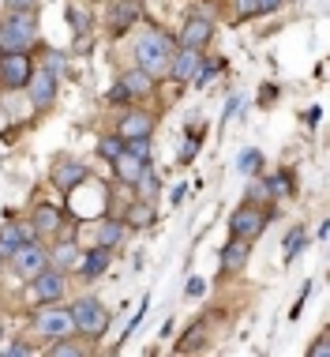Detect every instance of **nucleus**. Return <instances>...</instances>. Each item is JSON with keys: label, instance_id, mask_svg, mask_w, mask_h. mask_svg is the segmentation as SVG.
<instances>
[{"label": "nucleus", "instance_id": "nucleus-1", "mask_svg": "<svg viewBox=\"0 0 330 357\" xmlns=\"http://www.w3.org/2000/svg\"><path fill=\"white\" fill-rule=\"evenodd\" d=\"M173 50H177V42L165 31H143L135 38V68L147 72L150 79H162V75L169 72Z\"/></svg>", "mask_w": 330, "mask_h": 357}, {"label": "nucleus", "instance_id": "nucleus-2", "mask_svg": "<svg viewBox=\"0 0 330 357\" xmlns=\"http://www.w3.org/2000/svg\"><path fill=\"white\" fill-rule=\"evenodd\" d=\"M72 312V324H75V339H86V342H98L105 331H109V308H105L98 297L83 294L68 305Z\"/></svg>", "mask_w": 330, "mask_h": 357}, {"label": "nucleus", "instance_id": "nucleus-3", "mask_svg": "<svg viewBox=\"0 0 330 357\" xmlns=\"http://www.w3.org/2000/svg\"><path fill=\"white\" fill-rule=\"evenodd\" d=\"M38 42V12H8L0 19V53H31Z\"/></svg>", "mask_w": 330, "mask_h": 357}, {"label": "nucleus", "instance_id": "nucleus-4", "mask_svg": "<svg viewBox=\"0 0 330 357\" xmlns=\"http://www.w3.org/2000/svg\"><path fill=\"white\" fill-rule=\"evenodd\" d=\"M31 331L45 342H61V339H75V324L68 305H38V312L31 316Z\"/></svg>", "mask_w": 330, "mask_h": 357}, {"label": "nucleus", "instance_id": "nucleus-5", "mask_svg": "<svg viewBox=\"0 0 330 357\" xmlns=\"http://www.w3.org/2000/svg\"><path fill=\"white\" fill-rule=\"evenodd\" d=\"M267 218H270L267 207H256V204L237 207V211H233V218H229L233 241H248V245H251V241H256V237L267 229Z\"/></svg>", "mask_w": 330, "mask_h": 357}, {"label": "nucleus", "instance_id": "nucleus-6", "mask_svg": "<svg viewBox=\"0 0 330 357\" xmlns=\"http://www.w3.org/2000/svg\"><path fill=\"white\" fill-rule=\"evenodd\" d=\"M34 72V56L31 53H0V86L8 91H23L26 79Z\"/></svg>", "mask_w": 330, "mask_h": 357}, {"label": "nucleus", "instance_id": "nucleus-7", "mask_svg": "<svg viewBox=\"0 0 330 357\" xmlns=\"http://www.w3.org/2000/svg\"><path fill=\"white\" fill-rule=\"evenodd\" d=\"M64 294H68V275H64V271H53V267H45L42 275L31 278V297H34V305L64 301Z\"/></svg>", "mask_w": 330, "mask_h": 357}, {"label": "nucleus", "instance_id": "nucleus-8", "mask_svg": "<svg viewBox=\"0 0 330 357\" xmlns=\"http://www.w3.org/2000/svg\"><path fill=\"white\" fill-rule=\"evenodd\" d=\"M8 264H12V271L19 278H26V282H31L34 275H42L45 267H49V256H45V245L38 241V245H19V252L8 259Z\"/></svg>", "mask_w": 330, "mask_h": 357}, {"label": "nucleus", "instance_id": "nucleus-9", "mask_svg": "<svg viewBox=\"0 0 330 357\" xmlns=\"http://www.w3.org/2000/svg\"><path fill=\"white\" fill-rule=\"evenodd\" d=\"M210 38H214V23H210L207 15H188V19H184V26H180L177 45H180V50L203 53V50L210 45Z\"/></svg>", "mask_w": 330, "mask_h": 357}, {"label": "nucleus", "instance_id": "nucleus-10", "mask_svg": "<svg viewBox=\"0 0 330 357\" xmlns=\"http://www.w3.org/2000/svg\"><path fill=\"white\" fill-rule=\"evenodd\" d=\"M26 86H31V105L38 113L42 109H53V102H56V75L53 72H45V68H34L31 72V79H26Z\"/></svg>", "mask_w": 330, "mask_h": 357}, {"label": "nucleus", "instance_id": "nucleus-11", "mask_svg": "<svg viewBox=\"0 0 330 357\" xmlns=\"http://www.w3.org/2000/svg\"><path fill=\"white\" fill-rule=\"evenodd\" d=\"M116 136H120L124 143L128 139H150L154 136V113L147 109H128L120 117V124H116Z\"/></svg>", "mask_w": 330, "mask_h": 357}, {"label": "nucleus", "instance_id": "nucleus-12", "mask_svg": "<svg viewBox=\"0 0 330 357\" xmlns=\"http://www.w3.org/2000/svg\"><path fill=\"white\" fill-rule=\"evenodd\" d=\"M199 61H203V53H196V50H173V61H169V79H177V83H191L196 79V72H199Z\"/></svg>", "mask_w": 330, "mask_h": 357}, {"label": "nucleus", "instance_id": "nucleus-13", "mask_svg": "<svg viewBox=\"0 0 330 357\" xmlns=\"http://www.w3.org/2000/svg\"><path fill=\"white\" fill-rule=\"evenodd\" d=\"M45 256H49V267L53 271H75L79 267V256H83V248L75 245V241H56L53 248H45Z\"/></svg>", "mask_w": 330, "mask_h": 357}, {"label": "nucleus", "instance_id": "nucleus-14", "mask_svg": "<svg viewBox=\"0 0 330 357\" xmlns=\"http://www.w3.org/2000/svg\"><path fill=\"white\" fill-rule=\"evenodd\" d=\"M86 177H91V173H86V166H83V162H75V158H61L53 166V185L61 188V192H72Z\"/></svg>", "mask_w": 330, "mask_h": 357}, {"label": "nucleus", "instance_id": "nucleus-15", "mask_svg": "<svg viewBox=\"0 0 330 357\" xmlns=\"http://www.w3.org/2000/svg\"><path fill=\"white\" fill-rule=\"evenodd\" d=\"M124 229H128V226H124L120 218H113V215H109V218H102L98 226H94V245L105 248V252H113V248H120Z\"/></svg>", "mask_w": 330, "mask_h": 357}, {"label": "nucleus", "instance_id": "nucleus-16", "mask_svg": "<svg viewBox=\"0 0 330 357\" xmlns=\"http://www.w3.org/2000/svg\"><path fill=\"white\" fill-rule=\"evenodd\" d=\"M109 264H113V252H105V248L94 245L91 252L79 256V267H75V271H79L86 282H91V278H102L105 271H109Z\"/></svg>", "mask_w": 330, "mask_h": 357}, {"label": "nucleus", "instance_id": "nucleus-17", "mask_svg": "<svg viewBox=\"0 0 330 357\" xmlns=\"http://www.w3.org/2000/svg\"><path fill=\"white\" fill-rule=\"evenodd\" d=\"M248 256H251L248 241H229V245L221 248V275H240L248 267Z\"/></svg>", "mask_w": 330, "mask_h": 357}, {"label": "nucleus", "instance_id": "nucleus-18", "mask_svg": "<svg viewBox=\"0 0 330 357\" xmlns=\"http://www.w3.org/2000/svg\"><path fill=\"white\" fill-rule=\"evenodd\" d=\"M135 19H139V4H135V0H116V4L109 8V23L105 26H109L113 34H124Z\"/></svg>", "mask_w": 330, "mask_h": 357}, {"label": "nucleus", "instance_id": "nucleus-19", "mask_svg": "<svg viewBox=\"0 0 330 357\" xmlns=\"http://www.w3.org/2000/svg\"><path fill=\"white\" fill-rule=\"evenodd\" d=\"M31 226L38 229V234H56V229L64 226V211L61 207H49V204H42V207H34L31 211Z\"/></svg>", "mask_w": 330, "mask_h": 357}, {"label": "nucleus", "instance_id": "nucleus-20", "mask_svg": "<svg viewBox=\"0 0 330 357\" xmlns=\"http://www.w3.org/2000/svg\"><path fill=\"white\" fill-rule=\"evenodd\" d=\"M120 86L132 94V98H147V94L158 91V79H150L147 72H139V68H128L120 75Z\"/></svg>", "mask_w": 330, "mask_h": 357}, {"label": "nucleus", "instance_id": "nucleus-21", "mask_svg": "<svg viewBox=\"0 0 330 357\" xmlns=\"http://www.w3.org/2000/svg\"><path fill=\"white\" fill-rule=\"evenodd\" d=\"M135 199H147V204H154L158 199V192H162V177H158V169L154 166H143V173L135 177Z\"/></svg>", "mask_w": 330, "mask_h": 357}, {"label": "nucleus", "instance_id": "nucleus-22", "mask_svg": "<svg viewBox=\"0 0 330 357\" xmlns=\"http://www.w3.org/2000/svg\"><path fill=\"white\" fill-rule=\"evenodd\" d=\"M124 226L128 229H147V226H154V204H147V199H135V204L124 211Z\"/></svg>", "mask_w": 330, "mask_h": 357}, {"label": "nucleus", "instance_id": "nucleus-23", "mask_svg": "<svg viewBox=\"0 0 330 357\" xmlns=\"http://www.w3.org/2000/svg\"><path fill=\"white\" fill-rule=\"evenodd\" d=\"M109 166H113V173H116V181H124V185H135V177L143 173V162H139V158H132L128 151H124L116 162H109Z\"/></svg>", "mask_w": 330, "mask_h": 357}, {"label": "nucleus", "instance_id": "nucleus-24", "mask_svg": "<svg viewBox=\"0 0 330 357\" xmlns=\"http://www.w3.org/2000/svg\"><path fill=\"white\" fill-rule=\"evenodd\" d=\"M23 245V234H19V222H8L0 226V259H12Z\"/></svg>", "mask_w": 330, "mask_h": 357}, {"label": "nucleus", "instance_id": "nucleus-25", "mask_svg": "<svg viewBox=\"0 0 330 357\" xmlns=\"http://www.w3.org/2000/svg\"><path fill=\"white\" fill-rule=\"evenodd\" d=\"M45 357H91V354H86V346L79 339H61V342H49Z\"/></svg>", "mask_w": 330, "mask_h": 357}, {"label": "nucleus", "instance_id": "nucleus-26", "mask_svg": "<svg viewBox=\"0 0 330 357\" xmlns=\"http://www.w3.org/2000/svg\"><path fill=\"white\" fill-rule=\"evenodd\" d=\"M98 154H102L105 162H116V158L124 154V139L116 136V132H109V136H102V139H98Z\"/></svg>", "mask_w": 330, "mask_h": 357}, {"label": "nucleus", "instance_id": "nucleus-27", "mask_svg": "<svg viewBox=\"0 0 330 357\" xmlns=\"http://www.w3.org/2000/svg\"><path fill=\"white\" fill-rule=\"evenodd\" d=\"M0 357H38V350H34V342H26V339H15V342L0 346Z\"/></svg>", "mask_w": 330, "mask_h": 357}, {"label": "nucleus", "instance_id": "nucleus-28", "mask_svg": "<svg viewBox=\"0 0 330 357\" xmlns=\"http://www.w3.org/2000/svg\"><path fill=\"white\" fill-rule=\"evenodd\" d=\"M124 151H128L132 158H139L143 166H150V139H128V143H124Z\"/></svg>", "mask_w": 330, "mask_h": 357}, {"label": "nucleus", "instance_id": "nucleus-29", "mask_svg": "<svg viewBox=\"0 0 330 357\" xmlns=\"http://www.w3.org/2000/svg\"><path fill=\"white\" fill-rule=\"evenodd\" d=\"M308 241V234H304V226H297V229H289V237H285V259H293L297 252H300V245Z\"/></svg>", "mask_w": 330, "mask_h": 357}, {"label": "nucleus", "instance_id": "nucleus-30", "mask_svg": "<svg viewBox=\"0 0 330 357\" xmlns=\"http://www.w3.org/2000/svg\"><path fill=\"white\" fill-rule=\"evenodd\" d=\"M233 8H237V19H256V15H263V12H259V0H233Z\"/></svg>", "mask_w": 330, "mask_h": 357}, {"label": "nucleus", "instance_id": "nucleus-31", "mask_svg": "<svg viewBox=\"0 0 330 357\" xmlns=\"http://www.w3.org/2000/svg\"><path fill=\"white\" fill-rule=\"evenodd\" d=\"M203 342H207V335H203V320H199L196 327H191L188 339H180V354H184V350H196V346H203Z\"/></svg>", "mask_w": 330, "mask_h": 357}, {"label": "nucleus", "instance_id": "nucleus-32", "mask_svg": "<svg viewBox=\"0 0 330 357\" xmlns=\"http://www.w3.org/2000/svg\"><path fill=\"white\" fill-rule=\"evenodd\" d=\"M221 72V61H199V72H196V83L203 86L210 79V75H218Z\"/></svg>", "mask_w": 330, "mask_h": 357}, {"label": "nucleus", "instance_id": "nucleus-33", "mask_svg": "<svg viewBox=\"0 0 330 357\" xmlns=\"http://www.w3.org/2000/svg\"><path fill=\"white\" fill-rule=\"evenodd\" d=\"M308 357H330V339L327 335H315L312 350H308Z\"/></svg>", "mask_w": 330, "mask_h": 357}, {"label": "nucleus", "instance_id": "nucleus-34", "mask_svg": "<svg viewBox=\"0 0 330 357\" xmlns=\"http://www.w3.org/2000/svg\"><path fill=\"white\" fill-rule=\"evenodd\" d=\"M4 8L8 12H34L38 0H4Z\"/></svg>", "mask_w": 330, "mask_h": 357}, {"label": "nucleus", "instance_id": "nucleus-35", "mask_svg": "<svg viewBox=\"0 0 330 357\" xmlns=\"http://www.w3.org/2000/svg\"><path fill=\"white\" fill-rule=\"evenodd\" d=\"M240 169H248V173H256V169H259V154H256V151H248V154H240Z\"/></svg>", "mask_w": 330, "mask_h": 357}, {"label": "nucleus", "instance_id": "nucleus-36", "mask_svg": "<svg viewBox=\"0 0 330 357\" xmlns=\"http://www.w3.org/2000/svg\"><path fill=\"white\" fill-rule=\"evenodd\" d=\"M109 102H116V105H120V102H132V94H128V91H124V86H120V83H116V86H113V91H109Z\"/></svg>", "mask_w": 330, "mask_h": 357}, {"label": "nucleus", "instance_id": "nucleus-37", "mask_svg": "<svg viewBox=\"0 0 330 357\" xmlns=\"http://www.w3.org/2000/svg\"><path fill=\"white\" fill-rule=\"evenodd\" d=\"M274 8H281V0H259V12H263V15H270Z\"/></svg>", "mask_w": 330, "mask_h": 357}, {"label": "nucleus", "instance_id": "nucleus-38", "mask_svg": "<svg viewBox=\"0 0 330 357\" xmlns=\"http://www.w3.org/2000/svg\"><path fill=\"white\" fill-rule=\"evenodd\" d=\"M203 289H207V286H203V278H191V282H188V294H191V297H199Z\"/></svg>", "mask_w": 330, "mask_h": 357}, {"label": "nucleus", "instance_id": "nucleus-39", "mask_svg": "<svg viewBox=\"0 0 330 357\" xmlns=\"http://www.w3.org/2000/svg\"><path fill=\"white\" fill-rule=\"evenodd\" d=\"M0 267H4V259H0Z\"/></svg>", "mask_w": 330, "mask_h": 357}]
</instances>
